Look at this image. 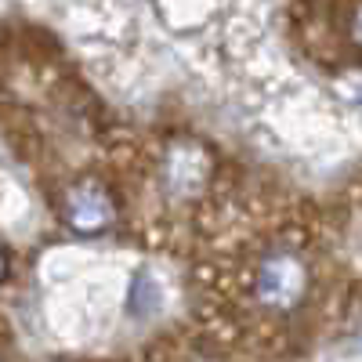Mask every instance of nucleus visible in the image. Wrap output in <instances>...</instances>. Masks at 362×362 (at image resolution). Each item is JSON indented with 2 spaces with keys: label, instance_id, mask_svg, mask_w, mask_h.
Wrapping results in <instances>:
<instances>
[{
  "label": "nucleus",
  "instance_id": "nucleus-1",
  "mask_svg": "<svg viewBox=\"0 0 362 362\" xmlns=\"http://www.w3.org/2000/svg\"><path fill=\"white\" fill-rule=\"evenodd\" d=\"M250 290H254V300L261 312L290 315L305 305V297L312 290V268L297 250L272 247L254 268Z\"/></svg>",
  "mask_w": 362,
  "mask_h": 362
},
{
  "label": "nucleus",
  "instance_id": "nucleus-2",
  "mask_svg": "<svg viewBox=\"0 0 362 362\" xmlns=\"http://www.w3.org/2000/svg\"><path fill=\"white\" fill-rule=\"evenodd\" d=\"M62 218L76 235H102L116 221V203L102 181L83 177L76 185H69V192L62 199Z\"/></svg>",
  "mask_w": 362,
  "mask_h": 362
},
{
  "label": "nucleus",
  "instance_id": "nucleus-3",
  "mask_svg": "<svg viewBox=\"0 0 362 362\" xmlns=\"http://www.w3.org/2000/svg\"><path fill=\"white\" fill-rule=\"evenodd\" d=\"M163 189L174 199H196L206 181H210V153L192 141V138H181L170 145V153L163 156Z\"/></svg>",
  "mask_w": 362,
  "mask_h": 362
},
{
  "label": "nucleus",
  "instance_id": "nucleus-4",
  "mask_svg": "<svg viewBox=\"0 0 362 362\" xmlns=\"http://www.w3.org/2000/svg\"><path fill=\"white\" fill-rule=\"evenodd\" d=\"M348 33H351V44L362 51V4L348 11Z\"/></svg>",
  "mask_w": 362,
  "mask_h": 362
},
{
  "label": "nucleus",
  "instance_id": "nucleus-5",
  "mask_svg": "<svg viewBox=\"0 0 362 362\" xmlns=\"http://www.w3.org/2000/svg\"><path fill=\"white\" fill-rule=\"evenodd\" d=\"M341 90H344V95H348L351 102H358V105H362V76H351V80H344V83H341Z\"/></svg>",
  "mask_w": 362,
  "mask_h": 362
},
{
  "label": "nucleus",
  "instance_id": "nucleus-6",
  "mask_svg": "<svg viewBox=\"0 0 362 362\" xmlns=\"http://www.w3.org/2000/svg\"><path fill=\"white\" fill-rule=\"evenodd\" d=\"M4 276H8V254L0 250V283H4Z\"/></svg>",
  "mask_w": 362,
  "mask_h": 362
}]
</instances>
